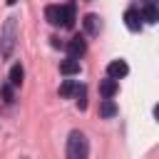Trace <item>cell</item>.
Wrapping results in <instances>:
<instances>
[{"label": "cell", "instance_id": "cell-1", "mask_svg": "<svg viewBox=\"0 0 159 159\" xmlns=\"http://www.w3.org/2000/svg\"><path fill=\"white\" fill-rule=\"evenodd\" d=\"M45 17L50 25H60V27H75V2L67 5H47L45 7Z\"/></svg>", "mask_w": 159, "mask_h": 159}, {"label": "cell", "instance_id": "cell-2", "mask_svg": "<svg viewBox=\"0 0 159 159\" xmlns=\"http://www.w3.org/2000/svg\"><path fill=\"white\" fill-rule=\"evenodd\" d=\"M65 157H67V159H87V157H89V142H87L84 132H80V129H72V132H70Z\"/></svg>", "mask_w": 159, "mask_h": 159}, {"label": "cell", "instance_id": "cell-3", "mask_svg": "<svg viewBox=\"0 0 159 159\" xmlns=\"http://www.w3.org/2000/svg\"><path fill=\"white\" fill-rule=\"evenodd\" d=\"M15 42H17V17H7L0 32V55L10 57L15 50Z\"/></svg>", "mask_w": 159, "mask_h": 159}, {"label": "cell", "instance_id": "cell-4", "mask_svg": "<svg viewBox=\"0 0 159 159\" xmlns=\"http://www.w3.org/2000/svg\"><path fill=\"white\" fill-rule=\"evenodd\" d=\"M137 10H139L142 20H147V22H159V5H157V0H139V2H137Z\"/></svg>", "mask_w": 159, "mask_h": 159}, {"label": "cell", "instance_id": "cell-5", "mask_svg": "<svg viewBox=\"0 0 159 159\" xmlns=\"http://www.w3.org/2000/svg\"><path fill=\"white\" fill-rule=\"evenodd\" d=\"M65 47H67L70 57H75V60H80V57L87 52V42H84V37H80V35H77V37H72V40H70Z\"/></svg>", "mask_w": 159, "mask_h": 159}, {"label": "cell", "instance_id": "cell-6", "mask_svg": "<svg viewBox=\"0 0 159 159\" xmlns=\"http://www.w3.org/2000/svg\"><path fill=\"white\" fill-rule=\"evenodd\" d=\"M124 25H127V30H132V32H139V30H142V15H139L137 7H129V10L124 12Z\"/></svg>", "mask_w": 159, "mask_h": 159}, {"label": "cell", "instance_id": "cell-7", "mask_svg": "<svg viewBox=\"0 0 159 159\" xmlns=\"http://www.w3.org/2000/svg\"><path fill=\"white\" fill-rule=\"evenodd\" d=\"M129 72V65L124 62V60H112L109 65H107V77H114V80H122L124 75Z\"/></svg>", "mask_w": 159, "mask_h": 159}, {"label": "cell", "instance_id": "cell-8", "mask_svg": "<svg viewBox=\"0 0 159 159\" xmlns=\"http://www.w3.org/2000/svg\"><path fill=\"white\" fill-rule=\"evenodd\" d=\"M117 89H119V80H114V77H107V80L99 82V94L102 97H114Z\"/></svg>", "mask_w": 159, "mask_h": 159}, {"label": "cell", "instance_id": "cell-9", "mask_svg": "<svg viewBox=\"0 0 159 159\" xmlns=\"http://www.w3.org/2000/svg\"><path fill=\"white\" fill-rule=\"evenodd\" d=\"M82 25H84V32H87V35H99L102 22H99V17H97L94 12H89V15L82 20Z\"/></svg>", "mask_w": 159, "mask_h": 159}, {"label": "cell", "instance_id": "cell-10", "mask_svg": "<svg viewBox=\"0 0 159 159\" xmlns=\"http://www.w3.org/2000/svg\"><path fill=\"white\" fill-rule=\"evenodd\" d=\"M60 72H62V75H67V77L77 75V72H80V60H75V57L62 60V62H60Z\"/></svg>", "mask_w": 159, "mask_h": 159}, {"label": "cell", "instance_id": "cell-11", "mask_svg": "<svg viewBox=\"0 0 159 159\" xmlns=\"http://www.w3.org/2000/svg\"><path fill=\"white\" fill-rule=\"evenodd\" d=\"M114 114H117V104H114V99H112V97H104V99L99 102V117L109 119V117H114Z\"/></svg>", "mask_w": 159, "mask_h": 159}, {"label": "cell", "instance_id": "cell-12", "mask_svg": "<svg viewBox=\"0 0 159 159\" xmlns=\"http://www.w3.org/2000/svg\"><path fill=\"white\" fill-rule=\"evenodd\" d=\"M22 77H25V70H22V65H20V62H17V65H12L7 82H10L12 87H20V84H22Z\"/></svg>", "mask_w": 159, "mask_h": 159}, {"label": "cell", "instance_id": "cell-13", "mask_svg": "<svg viewBox=\"0 0 159 159\" xmlns=\"http://www.w3.org/2000/svg\"><path fill=\"white\" fill-rule=\"evenodd\" d=\"M75 92H77V82L75 80H65L60 84V97H72Z\"/></svg>", "mask_w": 159, "mask_h": 159}, {"label": "cell", "instance_id": "cell-14", "mask_svg": "<svg viewBox=\"0 0 159 159\" xmlns=\"http://www.w3.org/2000/svg\"><path fill=\"white\" fill-rule=\"evenodd\" d=\"M75 97H77V107H80V109H87V87H84V84H77Z\"/></svg>", "mask_w": 159, "mask_h": 159}, {"label": "cell", "instance_id": "cell-15", "mask_svg": "<svg viewBox=\"0 0 159 159\" xmlns=\"http://www.w3.org/2000/svg\"><path fill=\"white\" fill-rule=\"evenodd\" d=\"M0 94H2L5 104H12V102H15V94H12V84H10V82H5V84L0 87Z\"/></svg>", "mask_w": 159, "mask_h": 159}, {"label": "cell", "instance_id": "cell-16", "mask_svg": "<svg viewBox=\"0 0 159 159\" xmlns=\"http://www.w3.org/2000/svg\"><path fill=\"white\" fill-rule=\"evenodd\" d=\"M50 40H52V47H65V45H62V42L57 40V37H50Z\"/></svg>", "mask_w": 159, "mask_h": 159}, {"label": "cell", "instance_id": "cell-17", "mask_svg": "<svg viewBox=\"0 0 159 159\" xmlns=\"http://www.w3.org/2000/svg\"><path fill=\"white\" fill-rule=\"evenodd\" d=\"M154 117H157V122H159V104L154 107Z\"/></svg>", "mask_w": 159, "mask_h": 159}, {"label": "cell", "instance_id": "cell-18", "mask_svg": "<svg viewBox=\"0 0 159 159\" xmlns=\"http://www.w3.org/2000/svg\"><path fill=\"white\" fill-rule=\"evenodd\" d=\"M5 2H7V5H15V2H17V0H5Z\"/></svg>", "mask_w": 159, "mask_h": 159}]
</instances>
